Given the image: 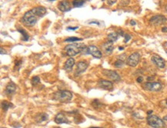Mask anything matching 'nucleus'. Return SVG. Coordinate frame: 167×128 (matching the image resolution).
Instances as JSON below:
<instances>
[{
	"mask_svg": "<svg viewBox=\"0 0 167 128\" xmlns=\"http://www.w3.org/2000/svg\"><path fill=\"white\" fill-rule=\"evenodd\" d=\"M140 60V55L138 52H135L131 54L127 59H126V64L130 67H136L139 64Z\"/></svg>",
	"mask_w": 167,
	"mask_h": 128,
	"instance_id": "0eeeda50",
	"label": "nucleus"
},
{
	"mask_svg": "<svg viewBox=\"0 0 167 128\" xmlns=\"http://www.w3.org/2000/svg\"><path fill=\"white\" fill-rule=\"evenodd\" d=\"M83 38H77V37H69L67 38L66 39H65V42H79V41H82Z\"/></svg>",
	"mask_w": 167,
	"mask_h": 128,
	"instance_id": "b1692460",
	"label": "nucleus"
},
{
	"mask_svg": "<svg viewBox=\"0 0 167 128\" xmlns=\"http://www.w3.org/2000/svg\"><path fill=\"white\" fill-rule=\"evenodd\" d=\"M31 82H32V84H33V86H36V85L40 82V78H39V76H35V77H33V78H32V80H31Z\"/></svg>",
	"mask_w": 167,
	"mask_h": 128,
	"instance_id": "a878e982",
	"label": "nucleus"
},
{
	"mask_svg": "<svg viewBox=\"0 0 167 128\" xmlns=\"http://www.w3.org/2000/svg\"><path fill=\"white\" fill-rule=\"evenodd\" d=\"M1 107L4 111H7L10 107H13V104L11 102H8L7 101H2L1 103Z\"/></svg>",
	"mask_w": 167,
	"mask_h": 128,
	"instance_id": "412c9836",
	"label": "nucleus"
},
{
	"mask_svg": "<svg viewBox=\"0 0 167 128\" xmlns=\"http://www.w3.org/2000/svg\"><path fill=\"white\" fill-rule=\"evenodd\" d=\"M124 38H125V40H124V42H126V43H127L130 39H131V35H129V34H125L124 35Z\"/></svg>",
	"mask_w": 167,
	"mask_h": 128,
	"instance_id": "c85d7f7f",
	"label": "nucleus"
},
{
	"mask_svg": "<svg viewBox=\"0 0 167 128\" xmlns=\"http://www.w3.org/2000/svg\"><path fill=\"white\" fill-rule=\"evenodd\" d=\"M102 49L103 51L106 55H109L112 53L113 49H114V46H113V43L110 42H106L104 44L102 45Z\"/></svg>",
	"mask_w": 167,
	"mask_h": 128,
	"instance_id": "4468645a",
	"label": "nucleus"
},
{
	"mask_svg": "<svg viewBox=\"0 0 167 128\" xmlns=\"http://www.w3.org/2000/svg\"><path fill=\"white\" fill-rule=\"evenodd\" d=\"M166 12H167V5H166Z\"/></svg>",
	"mask_w": 167,
	"mask_h": 128,
	"instance_id": "37998d69",
	"label": "nucleus"
},
{
	"mask_svg": "<svg viewBox=\"0 0 167 128\" xmlns=\"http://www.w3.org/2000/svg\"><path fill=\"white\" fill-rule=\"evenodd\" d=\"M154 77L153 76H152V77H148L147 78V81H150V80H154Z\"/></svg>",
	"mask_w": 167,
	"mask_h": 128,
	"instance_id": "58836bf2",
	"label": "nucleus"
},
{
	"mask_svg": "<svg viewBox=\"0 0 167 128\" xmlns=\"http://www.w3.org/2000/svg\"><path fill=\"white\" fill-rule=\"evenodd\" d=\"M132 117L135 118V119H137V120H143V117L139 113H137V112H134L133 114H132Z\"/></svg>",
	"mask_w": 167,
	"mask_h": 128,
	"instance_id": "cd10ccee",
	"label": "nucleus"
},
{
	"mask_svg": "<svg viewBox=\"0 0 167 128\" xmlns=\"http://www.w3.org/2000/svg\"><path fill=\"white\" fill-rule=\"evenodd\" d=\"M38 16L33 12V11L31 9L28 12H26L23 15V18L21 19V22L29 27H33L34 26L38 21Z\"/></svg>",
	"mask_w": 167,
	"mask_h": 128,
	"instance_id": "7ed1b4c3",
	"label": "nucleus"
},
{
	"mask_svg": "<svg viewBox=\"0 0 167 128\" xmlns=\"http://www.w3.org/2000/svg\"><path fill=\"white\" fill-rule=\"evenodd\" d=\"M32 10L33 11V12L36 14L39 18L43 17L47 12L46 9L45 7H43V6H37L36 8H33Z\"/></svg>",
	"mask_w": 167,
	"mask_h": 128,
	"instance_id": "f3484780",
	"label": "nucleus"
},
{
	"mask_svg": "<svg viewBox=\"0 0 167 128\" xmlns=\"http://www.w3.org/2000/svg\"><path fill=\"white\" fill-rule=\"evenodd\" d=\"M78 28H79L78 26H76V27H67L66 30H68V31H75V30H76Z\"/></svg>",
	"mask_w": 167,
	"mask_h": 128,
	"instance_id": "c756f323",
	"label": "nucleus"
},
{
	"mask_svg": "<svg viewBox=\"0 0 167 128\" xmlns=\"http://www.w3.org/2000/svg\"><path fill=\"white\" fill-rule=\"evenodd\" d=\"M130 1H121L120 5H127L130 4Z\"/></svg>",
	"mask_w": 167,
	"mask_h": 128,
	"instance_id": "7c9ffc66",
	"label": "nucleus"
},
{
	"mask_svg": "<svg viewBox=\"0 0 167 128\" xmlns=\"http://www.w3.org/2000/svg\"><path fill=\"white\" fill-rule=\"evenodd\" d=\"M116 2V0H109V1H107V3H108V5H113V4H115Z\"/></svg>",
	"mask_w": 167,
	"mask_h": 128,
	"instance_id": "f704fd0d",
	"label": "nucleus"
},
{
	"mask_svg": "<svg viewBox=\"0 0 167 128\" xmlns=\"http://www.w3.org/2000/svg\"><path fill=\"white\" fill-rule=\"evenodd\" d=\"M91 104L92 106L94 107V108H98V107H101L102 106H103V104L99 101V100H93V102L91 103Z\"/></svg>",
	"mask_w": 167,
	"mask_h": 128,
	"instance_id": "393cba45",
	"label": "nucleus"
},
{
	"mask_svg": "<svg viewBox=\"0 0 167 128\" xmlns=\"http://www.w3.org/2000/svg\"><path fill=\"white\" fill-rule=\"evenodd\" d=\"M136 82H138V83H142L143 82V78L142 76H139V77H138L137 78V79H136Z\"/></svg>",
	"mask_w": 167,
	"mask_h": 128,
	"instance_id": "72a5a7b5",
	"label": "nucleus"
},
{
	"mask_svg": "<svg viewBox=\"0 0 167 128\" xmlns=\"http://www.w3.org/2000/svg\"><path fill=\"white\" fill-rule=\"evenodd\" d=\"M15 66H20L21 65V64H22V60H18V61H15Z\"/></svg>",
	"mask_w": 167,
	"mask_h": 128,
	"instance_id": "473e14b6",
	"label": "nucleus"
},
{
	"mask_svg": "<svg viewBox=\"0 0 167 128\" xmlns=\"http://www.w3.org/2000/svg\"><path fill=\"white\" fill-rule=\"evenodd\" d=\"M118 32H119L118 35H121V36H124V35H125V34H124V32H123L122 30H120V29H119V30H118Z\"/></svg>",
	"mask_w": 167,
	"mask_h": 128,
	"instance_id": "c9c22d12",
	"label": "nucleus"
},
{
	"mask_svg": "<svg viewBox=\"0 0 167 128\" xmlns=\"http://www.w3.org/2000/svg\"><path fill=\"white\" fill-rule=\"evenodd\" d=\"M162 32H167V27H163L162 28Z\"/></svg>",
	"mask_w": 167,
	"mask_h": 128,
	"instance_id": "e433bc0d",
	"label": "nucleus"
},
{
	"mask_svg": "<svg viewBox=\"0 0 167 128\" xmlns=\"http://www.w3.org/2000/svg\"><path fill=\"white\" fill-rule=\"evenodd\" d=\"M166 105H167V100H166Z\"/></svg>",
	"mask_w": 167,
	"mask_h": 128,
	"instance_id": "a18cd8bd",
	"label": "nucleus"
},
{
	"mask_svg": "<svg viewBox=\"0 0 167 128\" xmlns=\"http://www.w3.org/2000/svg\"><path fill=\"white\" fill-rule=\"evenodd\" d=\"M118 38H119V35L117 32H111L108 35V40H109V42H110L112 43L116 42Z\"/></svg>",
	"mask_w": 167,
	"mask_h": 128,
	"instance_id": "4be33fe9",
	"label": "nucleus"
},
{
	"mask_svg": "<svg viewBox=\"0 0 167 128\" xmlns=\"http://www.w3.org/2000/svg\"><path fill=\"white\" fill-rule=\"evenodd\" d=\"M54 121L57 124H69V120L66 118V117L62 113H58L55 118H54Z\"/></svg>",
	"mask_w": 167,
	"mask_h": 128,
	"instance_id": "2eb2a0df",
	"label": "nucleus"
},
{
	"mask_svg": "<svg viewBox=\"0 0 167 128\" xmlns=\"http://www.w3.org/2000/svg\"><path fill=\"white\" fill-rule=\"evenodd\" d=\"M130 25H136V22L134 20H131V21H130Z\"/></svg>",
	"mask_w": 167,
	"mask_h": 128,
	"instance_id": "4c0bfd02",
	"label": "nucleus"
},
{
	"mask_svg": "<svg viewBox=\"0 0 167 128\" xmlns=\"http://www.w3.org/2000/svg\"><path fill=\"white\" fill-rule=\"evenodd\" d=\"M103 74L106 77H107L109 79H110V80H112L113 82H119L121 80L120 76L114 71L105 69V70L103 71Z\"/></svg>",
	"mask_w": 167,
	"mask_h": 128,
	"instance_id": "1a4fd4ad",
	"label": "nucleus"
},
{
	"mask_svg": "<svg viewBox=\"0 0 167 128\" xmlns=\"http://www.w3.org/2000/svg\"><path fill=\"white\" fill-rule=\"evenodd\" d=\"M163 120H166V121H167V115L164 116V117H163Z\"/></svg>",
	"mask_w": 167,
	"mask_h": 128,
	"instance_id": "a19ab883",
	"label": "nucleus"
},
{
	"mask_svg": "<svg viewBox=\"0 0 167 128\" xmlns=\"http://www.w3.org/2000/svg\"><path fill=\"white\" fill-rule=\"evenodd\" d=\"M98 86L104 90H112L113 88V84L111 82L105 80V79H99L98 82Z\"/></svg>",
	"mask_w": 167,
	"mask_h": 128,
	"instance_id": "9b49d317",
	"label": "nucleus"
},
{
	"mask_svg": "<svg viewBox=\"0 0 167 128\" xmlns=\"http://www.w3.org/2000/svg\"><path fill=\"white\" fill-rule=\"evenodd\" d=\"M17 31L19 32H20L21 33V35H23V41L24 42H28L29 41V34L27 33V32L23 28H19L18 29H17Z\"/></svg>",
	"mask_w": 167,
	"mask_h": 128,
	"instance_id": "aec40b11",
	"label": "nucleus"
},
{
	"mask_svg": "<svg viewBox=\"0 0 167 128\" xmlns=\"http://www.w3.org/2000/svg\"><path fill=\"white\" fill-rule=\"evenodd\" d=\"M162 88V84L159 82H146L143 84V88L149 91H159Z\"/></svg>",
	"mask_w": 167,
	"mask_h": 128,
	"instance_id": "423d86ee",
	"label": "nucleus"
},
{
	"mask_svg": "<svg viewBox=\"0 0 167 128\" xmlns=\"http://www.w3.org/2000/svg\"><path fill=\"white\" fill-rule=\"evenodd\" d=\"M49 119V115L46 113H39L35 117V120L37 124H42Z\"/></svg>",
	"mask_w": 167,
	"mask_h": 128,
	"instance_id": "a211bd4d",
	"label": "nucleus"
},
{
	"mask_svg": "<svg viewBox=\"0 0 167 128\" xmlns=\"http://www.w3.org/2000/svg\"><path fill=\"white\" fill-rule=\"evenodd\" d=\"M91 128H101V127H91Z\"/></svg>",
	"mask_w": 167,
	"mask_h": 128,
	"instance_id": "c03bdc74",
	"label": "nucleus"
},
{
	"mask_svg": "<svg viewBox=\"0 0 167 128\" xmlns=\"http://www.w3.org/2000/svg\"><path fill=\"white\" fill-rule=\"evenodd\" d=\"M2 128H6V127H2Z\"/></svg>",
	"mask_w": 167,
	"mask_h": 128,
	"instance_id": "49530a36",
	"label": "nucleus"
},
{
	"mask_svg": "<svg viewBox=\"0 0 167 128\" xmlns=\"http://www.w3.org/2000/svg\"><path fill=\"white\" fill-rule=\"evenodd\" d=\"M85 45L84 44H80V43H72L65 47L64 50L66 51V54L68 56H75L79 53H82L83 50L85 48Z\"/></svg>",
	"mask_w": 167,
	"mask_h": 128,
	"instance_id": "f257e3e1",
	"label": "nucleus"
},
{
	"mask_svg": "<svg viewBox=\"0 0 167 128\" xmlns=\"http://www.w3.org/2000/svg\"><path fill=\"white\" fill-rule=\"evenodd\" d=\"M153 110H149V111H147V114L149 115V116H150V115H152V113H153Z\"/></svg>",
	"mask_w": 167,
	"mask_h": 128,
	"instance_id": "ea45409f",
	"label": "nucleus"
},
{
	"mask_svg": "<svg viewBox=\"0 0 167 128\" xmlns=\"http://www.w3.org/2000/svg\"><path fill=\"white\" fill-rule=\"evenodd\" d=\"M16 90H17V85L14 82H11L6 85V89H5V94L7 96H11V95H13L14 94H15Z\"/></svg>",
	"mask_w": 167,
	"mask_h": 128,
	"instance_id": "f8f14e48",
	"label": "nucleus"
},
{
	"mask_svg": "<svg viewBox=\"0 0 167 128\" xmlns=\"http://www.w3.org/2000/svg\"><path fill=\"white\" fill-rule=\"evenodd\" d=\"M151 61L153 64H155L157 67L159 68H163L166 65L165 61L163 58H162L160 56H158L156 55H154L151 57Z\"/></svg>",
	"mask_w": 167,
	"mask_h": 128,
	"instance_id": "9d476101",
	"label": "nucleus"
},
{
	"mask_svg": "<svg viewBox=\"0 0 167 128\" xmlns=\"http://www.w3.org/2000/svg\"><path fill=\"white\" fill-rule=\"evenodd\" d=\"M82 53L84 55H91L95 58H98V59H100L103 56L102 52L95 45H89V46L85 47Z\"/></svg>",
	"mask_w": 167,
	"mask_h": 128,
	"instance_id": "39448f33",
	"label": "nucleus"
},
{
	"mask_svg": "<svg viewBox=\"0 0 167 128\" xmlns=\"http://www.w3.org/2000/svg\"><path fill=\"white\" fill-rule=\"evenodd\" d=\"M167 22V19L163 15H156L153 16L149 19V23L152 25L157 26V25H163Z\"/></svg>",
	"mask_w": 167,
	"mask_h": 128,
	"instance_id": "6e6552de",
	"label": "nucleus"
},
{
	"mask_svg": "<svg viewBox=\"0 0 167 128\" xmlns=\"http://www.w3.org/2000/svg\"><path fill=\"white\" fill-rule=\"evenodd\" d=\"M89 65L85 61H80L76 65V75L83 73L87 69Z\"/></svg>",
	"mask_w": 167,
	"mask_h": 128,
	"instance_id": "ddd939ff",
	"label": "nucleus"
},
{
	"mask_svg": "<svg viewBox=\"0 0 167 128\" xmlns=\"http://www.w3.org/2000/svg\"><path fill=\"white\" fill-rule=\"evenodd\" d=\"M75 65V60L74 58H69L65 63V65H64V68L66 71H71L72 70V68Z\"/></svg>",
	"mask_w": 167,
	"mask_h": 128,
	"instance_id": "6ab92c4d",
	"label": "nucleus"
},
{
	"mask_svg": "<svg viewBox=\"0 0 167 128\" xmlns=\"http://www.w3.org/2000/svg\"><path fill=\"white\" fill-rule=\"evenodd\" d=\"M58 9L62 12H68V11L71 10V7H70L69 2L68 1H62V2H60L59 5H58Z\"/></svg>",
	"mask_w": 167,
	"mask_h": 128,
	"instance_id": "dca6fc26",
	"label": "nucleus"
},
{
	"mask_svg": "<svg viewBox=\"0 0 167 128\" xmlns=\"http://www.w3.org/2000/svg\"><path fill=\"white\" fill-rule=\"evenodd\" d=\"M123 65H124V61H122V60H119V59H118V60L114 63V66H115L116 68H122Z\"/></svg>",
	"mask_w": 167,
	"mask_h": 128,
	"instance_id": "bb28decb",
	"label": "nucleus"
},
{
	"mask_svg": "<svg viewBox=\"0 0 167 128\" xmlns=\"http://www.w3.org/2000/svg\"><path fill=\"white\" fill-rule=\"evenodd\" d=\"M85 1H83V0H81V1H72V5H73V7H75V8H79V7H82L83 5L84 4H85Z\"/></svg>",
	"mask_w": 167,
	"mask_h": 128,
	"instance_id": "5701e85b",
	"label": "nucleus"
},
{
	"mask_svg": "<svg viewBox=\"0 0 167 128\" xmlns=\"http://www.w3.org/2000/svg\"><path fill=\"white\" fill-rule=\"evenodd\" d=\"M124 48L123 47H119V50H123Z\"/></svg>",
	"mask_w": 167,
	"mask_h": 128,
	"instance_id": "79ce46f5",
	"label": "nucleus"
},
{
	"mask_svg": "<svg viewBox=\"0 0 167 128\" xmlns=\"http://www.w3.org/2000/svg\"><path fill=\"white\" fill-rule=\"evenodd\" d=\"M89 24H90V25L95 24V25H97L98 26H101V22H100L99 21H93V22H89Z\"/></svg>",
	"mask_w": 167,
	"mask_h": 128,
	"instance_id": "2f4dec72",
	"label": "nucleus"
},
{
	"mask_svg": "<svg viewBox=\"0 0 167 128\" xmlns=\"http://www.w3.org/2000/svg\"><path fill=\"white\" fill-rule=\"evenodd\" d=\"M52 94L53 99L61 103L69 102L72 98V93L67 90H60Z\"/></svg>",
	"mask_w": 167,
	"mask_h": 128,
	"instance_id": "f03ea898",
	"label": "nucleus"
},
{
	"mask_svg": "<svg viewBox=\"0 0 167 128\" xmlns=\"http://www.w3.org/2000/svg\"><path fill=\"white\" fill-rule=\"evenodd\" d=\"M146 121L148 125L153 128H164L166 127L164 120L156 115L148 116L146 118Z\"/></svg>",
	"mask_w": 167,
	"mask_h": 128,
	"instance_id": "20e7f679",
	"label": "nucleus"
}]
</instances>
